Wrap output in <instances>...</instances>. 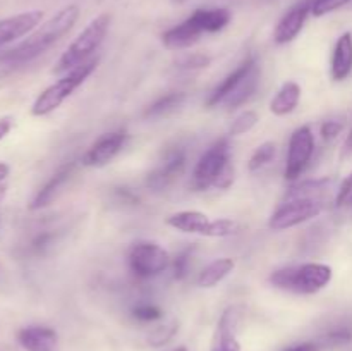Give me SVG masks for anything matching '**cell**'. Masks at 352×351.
I'll use <instances>...</instances> for the list:
<instances>
[{
    "label": "cell",
    "instance_id": "1",
    "mask_svg": "<svg viewBox=\"0 0 352 351\" xmlns=\"http://www.w3.org/2000/svg\"><path fill=\"white\" fill-rule=\"evenodd\" d=\"M78 19L79 7L76 3L62 7L50 19H47L36 30L31 31L19 45L0 55V58L10 62V64H23V62H30L40 57L41 54L50 50L55 43H58L74 28Z\"/></svg>",
    "mask_w": 352,
    "mask_h": 351
},
{
    "label": "cell",
    "instance_id": "2",
    "mask_svg": "<svg viewBox=\"0 0 352 351\" xmlns=\"http://www.w3.org/2000/svg\"><path fill=\"white\" fill-rule=\"evenodd\" d=\"M333 270L330 265L320 262L284 267L270 275V284L282 291L296 292V295H316L332 282Z\"/></svg>",
    "mask_w": 352,
    "mask_h": 351
},
{
    "label": "cell",
    "instance_id": "3",
    "mask_svg": "<svg viewBox=\"0 0 352 351\" xmlns=\"http://www.w3.org/2000/svg\"><path fill=\"white\" fill-rule=\"evenodd\" d=\"M110 21H112V16L107 12L100 14L95 19L89 21L85 30L76 36V40L58 57L57 64L54 67V74L62 76L65 72L72 71V69L79 67L85 62L91 61L93 54L98 50L100 45L105 40L107 33H109Z\"/></svg>",
    "mask_w": 352,
    "mask_h": 351
},
{
    "label": "cell",
    "instance_id": "4",
    "mask_svg": "<svg viewBox=\"0 0 352 351\" xmlns=\"http://www.w3.org/2000/svg\"><path fill=\"white\" fill-rule=\"evenodd\" d=\"M234 181V167L230 162V147L226 138L215 141L199 157L192 172V186L199 191L208 188L227 189Z\"/></svg>",
    "mask_w": 352,
    "mask_h": 351
},
{
    "label": "cell",
    "instance_id": "5",
    "mask_svg": "<svg viewBox=\"0 0 352 351\" xmlns=\"http://www.w3.org/2000/svg\"><path fill=\"white\" fill-rule=\"evenodd\" d=\"M96 65H98V58H91V61L85 62L79 67L72 69V71L65 72L60 76V79H57L55 83H52L50 86L43 89L40 95L36 96V100L31 105V114L34 117H45L48 114L55 112L89 76L95 72Z\"/></svg>",
    "mask_w": 352,
    "mask_h": 351
},
{
    "label": "cell",
    "instance_id": "6",
    "mask_svg": "<svg viewBox=\"0 0 352 351\" xmlns=\"http://www.w3.org/2000/svg\"><path fill=\"white\" fill-rule=\"evenodd\" d=\"M167 226L172 229L192 236L205 237H230L236 236L241 226L234 219H210L199 210H181L167 217Z\"/></svg>",
    "mask_w": 352,
    "mask_h": 351
},
{
    "label": "cell",
    "instance_id": "7",
    "mask_svg": "<svg viewBox=\"0 0 352 351\" xmlns=\"http://www.w3.org/2000/svg\"><path fill=\"white\" fill-rule=\"evenodd\" d=\"M127 264L136 277L150 279L160 275L172 265V258L164 246L153 241H140L133 244L127 255Z\"/></svg>",
    "mask_w": 352,
    "mask_h": 351
},
{
    "label": "cell",
    "instance_id": "8",
    "mask_svg": "<svg viewBox=\"0 0 352 351\" xmlns=\"http://www.w3.org/2000/svg\"><path fill=\"white\" fill-rule=\"evenodd\" d=\"M313 155H315V134H313L311 127L301 126L292 131L291 138H289L284 178L291 182L299 181L311 164Z\"/></svg>",
    "mask_w": 352,
    "mask_h": 351
},
{
    "label": "cell",
    "instance_id": "9",
    "mask_svg": "<svg viewBox=\"0 0 352 351\" xmlns=\"http://www.w3.org/2000/svg\"><path fill=\"white\" fill-rule=\"evenodd\" d=\"M325 206L327 203L318 202V200H287V202H282V205L272 213L268 219V227L277 233L292 229V227L301 226V224L318 217L325 210Z\"/></svg>",
    "mask_w": 352,
    "mask_h": 351
},
{
    "label": "cell",
    "instance_id": "10",
    "mask_svg": "<svg viewBox=\"0 0 352 351\" xmlns=\"http://www.w3.org/2000/svg\"><path fill=\"white\" fill-rule=\"evenodd\" d=\"M127 140H129V134L124 129L103 134L88 148V151L82 157V165L93 169L105 167L124 150Z\"/></svg>",
    "mask_w": 352,
    "mask_h": 351
},
{
    "label": "cell",
    "instance_id": "11",
    "mask_svg": "<svg viewBox=\"0 0 352 351\" xmlns=\"http://www.w3.org/2000/svg\"><path fill=\"white\" fill-rule=\"evenodd\" d=\"M186 169V153L181 148H172L164 155V160L148 174L146 186L155 189V191H162L167 189L168 186L174 184Z\"/></svg>",
    "mask_w": 352,
    "mask_h": 351
},
{
    "label": "cell",
    "instance_id": "12",
    "mask_svg": "<svg viewBox=\"0 0 352 351\" xmlns=\"http://www.w3.org/2000/svg\"><path fill=\"white\" fill-rule=\"evenodd\" d=\"M203 34H206L205 26H203L198 10H195L188 19L165 31L162 34V43L167 50H184L198 43Z\"/></svg>",
    "mask_w": 352,
    "mask_h": 351
},
{
    "label": "cell",
    "instance_id": "13",
    "mask_svg": "<svg viewBox=\"0 0 352 351\" xmlns=\"http://www.w3.org/2000/svg\"><path fill=\"white\" fill-rule=\"evenodd\" d=\"M313 0H301L294 3L287 12L282 16L274 31V41L277 45H287L301 34L309 14H311Z\"/></svg>",
    "mask_w": 352,
    "mask_h": 351
},
{
    "label": "cell",
    "instance_id": "14",
    "mask_svg": "<svg viewBox=\"0 0 352 351\" xmlns=\"http://www.w3.org/2000/svg\"><path fill=\"white\" fill-rule=\"evenodd\" d=\"M41 21H43L41 10H26V12L0 19V47L28 36L31 31L40 26Z\"/></svg>",
    "mask_w": 352,
    "mask_h": 351
},
{
    "label": "cell",
    "instance_id": "15",
    "mask_svg": "<svg viewBox=\"0 0 352 351\" xmlns=\"http://www.w3.org/2000/svg\"><path fill=\"white\" fill-rule=\"evenodd\" d=\"M76 171L74 162H69V164H64L62 167H58L57 171L52 174V178L38 189V193L34 195V198L31 200L30 209L31 210H41L45 206L52 205L58 196L62 195V191L65 189V186L69 184V181L72 179Z\"/></svg>",
    "mask_w": 352,
    "mask_h": 351
},
{
    "label": "cell",
    "instance_id": "16",
    "mask_svg": "<svg viewBox=\"0 0 352 351\" xmlns=\"http://www.w3.org/2000/svg\"><path fill=\"white\" fill-rule=\"evenodd\" d=\"M237 323H239V312L236 306L223 310L213 334L212 351H241V343L236 336Z\"/></svg>",
    "mask_w": 352,
    "mask_h": 351
},
{
    "label": "cell",
    "instance_id": "17",
    "mask_svg": "<svg viewBox=\"0 0 352 351\" xmlns=\"http://www.w3.org/2000/svg\"><path fill=\"white\" fill-rule=\"evenodd\" d=\"M17 343L26 351H55L58 336L52 327L28 326L17 332Z\"/></svg>",
    "mask_w": 352,
    "mask_h": 351
},
{
    "label": "cell",
    "instance_id": "18",
    "mask_svg": "<svg viewBox=\"0 0 352 351\" xmlns=\"http://www.w3.org/2000/svg\"><path fill=\"white\" fill-rule=\"evenodd\" d=\"M352 74V33L346 31L337 38L330 62V76L333 81H346Z\"/></svg>",
    "mask_w": 352,
    "mask_h": 351
},
{
    "label": "cell",
    "instance_id": "19",
    "mask_svg": "<svg viewBox=\"0 0 352 351\" xmlns=\"http://www.w3.org/2000/svg\"><path fill=\"white\" fill-rule=\"evenodd\" d=\"M333 189V179H309V181H301L298 184L291 186L284 196V202L287 200L308 198L318 200V202L327 203V196Z\"/></svg>",
    "mask_w": 352,
    "mask_h": 351
},
{
    "label": "cell",
    "instance_id": "20",
    "mask_svg": "<svg viewBox=\"0 0 352 351\" xmlns=\"http://www.w3.org/2000/svg\"><path fill=\"white\" fill-rule=\"evenodd\" d=\"M254 64H256V58L250 57V58H246V61H244L243 64L236 69V71L230 72V74L227 76V78L223 79V81L220 83V85L217 86L212 93H210L208 100H206V107H210V109H212V107L226 103V100L232 95V92L236 89V86L239 85L241 79L248 74V71H250Z\"/></svg>",
    "mask_w": 352,
    "mask_h": 351
},
{
    "label": "cell",
    "instance_id": "21",
    "mask_svg": "<svg viewBox=\"0 0 352 351\" xmlns=\"http://www.w3.org/2000/svg\"><path fill=\"white\" fill-rule=\"evenodd\" d=\"M301 85L296 81H285L280 86L274 98L270 100V112L277 117L289 116L298 109L299 102H301Z\"/></svg>",
    "mask_w": 352,
    "mask_h": 351
},
{
    "label": "cell",
    "instance_id": "22",
    "mask_svg": "<svg viewBox=\"0 0 352 351\" xmlns=\"http://www.w3.org/2000/svg\"><path fill=\"white\" fill-rule=\"evenodd\" d=\"M236 268V262L232 258H217V260L210 262L198 275V286L203 289H212L215 286H219L220 282L226 277H229L232 274V270Z\"/></svg>",
    "mask_w": 352,
    "mask_h": 351
},
{
    "label": "cell",
    "instance_id": "23",
    "mask_svg": "<svg viewBox=\"0 0 352 351\" xmlns=\"http://www.w3.org/2000/svg\"><path fill=\"white\" fill-rule=\"evenodd\" d=\"M260 76H261L260 65H258L256 62V64L248 71V74L241 79V83L236 86L232 95L226 100L227 109L234 110L237 109V107L244 105L246 102H250V98L254 95V92H256L258 85H260Z\"/></svg>",
    "mask_w": 352,
    "mask_h": 351
},
{
    "label": "cell",
    "instance_id": "24",
    "mask_svg": "<svg viewBox=\"0 0 352 351\" xmlns=\"http://www.w3.org/2000/svg\"><path fill=\"white\" fill-rule=\"evenodd\" d=\"M186 102V93L184 92H172L168 95L160 96L158 100H155L150 107H146L144 110V117L146 119H162V117L170 116L172 112L182 107V103Z\"/></svg>",
    "mask_w": 352,
    "mask_h": 351
},
{
    "label": "cell",
    "instance_id": "25",
    "mask_svg": "<svg viewBox=\"0 0 352 351\" xmlns=\"http://www.w3.org/2000/svg\"><path fill=\"white\" fill-rule=\"evenodd\" d=\"M275 155H277V145L274 141H265L253 151L250 162H248V169L250 172L261 171L275 160Z\"/></svg>",
    "mask_w": 352,
    "mask_h": 351
},
{
    "label": "cell",
    "instance_id": "26",
    "mask_svg": "<svg viewBox=\"0 0 352 351\" xmlns=\"http://www.w3.org/2000/svg\"><path fill=\"white\" fill-rule=\"evenodd\" d=\"M258 120H260V117H258V114L254 112V110H244V112H241L239 116L232 120L229 134L230 136H241V134L250 133L251 129L256 127Z\"/></svg>",
    "mask_w": 352,
    "mask_h": 351
},
{
    "label": "cell",
    "instance_id": "27",
    "mask_svg": "<svg viewBox=\"0 0 352 351\" xmlns=\"http://www.w3.org/2000/svg\"><path fill=\"white\" fill-rule=\"evenodd\" d=\"M177 322H168V323H164V326L157 327V329L153 330V332L148 336V343H150V346L153 348H160V346H165V344L168 343V341L172 339V337L175 336V332H177Z\"/></svg>",
    "mask_w": 352,
    "mask_h": 351
},
{
    "label": "cell",
    "instance_id": "28",
    "mask_svg": "<svg viewBox=\"0 0 352 351\" xmlns=\"http://www.w3.org/2000/svg\"><path fill=\"white\" fill-rule=\"evenodd\" d=\"M191 255L192 250L191 248H186L182 250L177 257L172 260V275H174L175 281H184L189 274V264H191Z\"/></svg>",
    "mask_w": 352,
    "mask_h": 351
},
{
    "label": "cell",
    "instance_id": "29",
    "mask_svg": "<svg viewBox=\"0 0 352 351\" xmlns=\"http://www.w3.org/2000/svg\"><path fill=\"white\" fill-rule=\"evenodd\" d=\"M133 317L140 322H155L164 317V310L153 303H141L133 308Z\"/></svg>",
    "mask_w": 352,
    "mask_h": 351
},
{
    "label": "cell",
    "instance_id": "30",
    "mask_svg": "<svg viewBox=\"0 0 352 351\" xmlns=\"http://www.w3.org/2000/svg\"><path fill=\"white\" fill-rule=\"evenodd\" d=\"M352 0H313L311 6V14L315 17H323L327 14H332L336 10L342 9Z\"/></svg>",
    "mask_w": 352,
    "mask_h": 351
},
{
    "label": "cell",
    "instance_id": "31",
    "mask_svg": "<svg viewBox=\"0 0 352 351\" xmlns=\"http://www.w3.org/2000/svg\"><path fill=\"white\" fill-rule=\"evenodd\" d=\"M352 205V172L347 176L346 179L342 181V184L337 188V195H336V206H346V205Z\"/></svg>",
    "mask_w": 352,
    "mask_h": 351
},
{
    "label": "cell",
    "instance_id": "32",
    "mask_svg": "<svg viewBox=\"0 0 352 351\" xmlns=\"http://www.w3.org/2000/svg\"><path fill=\"white\" fill-rule=\"evenodd\" d=\"M352 339V329L351 327H337V329L330 330L329 334L325 336V339H323V343L325 344H346L349 343Z\"/></svg>",
    "mask_w": 352,
    "mask_h": 351
},
{
    "label": "cell",
    "instance_id": "33",
    "mask_svg": "<svg viewBox=\"0 0 352 351\" xmlns=\"http://www.w3.org/2000/svg\"><path fill=\"white\" fill-rule=\"evenodd\" d=\"M344 124L339 120H325V123L320 126V134L325 141H333L336 138H339V134L342 133Z\"/></svg>",
    "mask_w": 352,
    "mask_h": 351
},
{
    "label": "cell",
    "instance_id": "34",
    "mask_svg": "<svg viewBox=\"0 0 352 351\" xmlns=\"http://www.w3.org/2000/svg\"><path fill=\"white\" fill-rule=\"evenodd\" d=\"M54 240H55V236L52 233L38 234V236L34 237L33 241H31V251H33V253H36V255L47 253L48 248L54 244Z\"/></svg>",
    "mask_w": 352,
    "mask_h": 351
},
{
    "label": "cell",
    "instance_id": "35",
    "mask_svg": "<svg viewBox=\"0 0 352 351\" xmlns=\"http://www.w3.org/2000/svg\"><path fill=\"white\" fill-rule=\"evenodd\" d=\"M210 64V57L201 54H195V55H189L186 57L184 61L181 62V67L184 69H203V67H208Z\"/></svg>",
    "mask_w": 352,
    "mask_h": 351
},
{
    "label": "cell",
    "instance_id": "36",
    "mask_svg": "<svg viewBox=\"0 0 352 351\" xmlns=\"http://www.w3.org/2000/svg\"><path fill=\"white\" fill-rule=\"evenodd\" d=\"M318 344L316 343H299V344H292V346L285 348L284 351H318Z\"/></svg>",
    "mask_w": 352,
    "mask_h": 351
},
{
    "label": "cell",
    "instance_id": "37",
    "mask_svg": "<svg viewBox=\"0 0 352 351\" xmlns=\"http://www.w3.org/2000/svg\"><path fill=\"white\" fill-rule=\"evenodd\" d=\"M10 129H12V119H10V117H3V119H0V141L10 133Z\"/></svg>",
    "mask_w": 352,
    "mask_h": 351
},
{
    "label": "cell",
    "instance_id": "38",
    "mask_svg": "<svg viewBox=\"0 0 352 351\" xmlns=\"http://www.w3.org/2000/svg\"><path fill=\"white\" fill-rule=\"evenodd\" d=\"M349 155H352V127L349 134H347L346 141H344V148H342V157H349Z\"/></svg>",
    "mask_w": 352,
    "mask_h": 351
},
{
    "label": "cell",
    "instance_id": "39",
    "mask_svg": "<svg viewBox=\"0 0 352 351\" xmlns=\"http://www.w3.org/2000/svg\"><path fill=\"white\" fill-rule=\"evenodd\" d=\"M10 172V167L7 164H3V162H0V182L6 181L7 176H9Z\"/></svg>",
    "mask_w": 352,
    "mask_h": 351
},
{
    "label": "cell",
    "instance_id": "40",
    "mask_svg": "<svg viewBox=\"0 0 352 351\" xmlns=\"http://www.w3.org/2000/svg\"><path fill=\"white\" fill-rule=\"evenodd\" d=\"M7 195V186L6 184H0V202H2L3 198H6Z\"/></svg>",
    "mask_w": 352,
    "mask_h": 351
},
{
    "label": "cell",
    "instance_id": "41",
    "mask_svg": "<svg viewBox=\"0 0 352 351\" xmlns=\"http://www.w3.org/2000/svg\"><path fill=\"white\" fill-rule=\"evenodd\" d=\"M174 351H188V350H186V348L184 346H179V348H175V350Z\"/></svg>",
    "mask_w": 352,
    "mask_h": 351
},
{
    "label": "cell",
    "instance_id": "42",
    "mask_svg": "<svg viewBox=\"0 0 352 351\" xmlns=\"http://www.w3.org/2000/svg\"><path fill=\"white\" fill-rule=\"evenodd\" d=\"M174 2H177V3H182V2H186V0H174Z\"/></svg>",
    "mask_w": 352,
    "mask_h": 351
}]
</instances>
